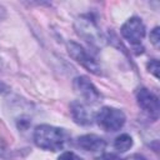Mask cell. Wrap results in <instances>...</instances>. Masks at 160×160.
<instances>
[{
	"label": "cell",
	"mask_w": 160,
	"mask_h": 160,
	"mask_svg": "<svg viewBox=\"0 0 160 160\" xmlns=\"http://www.w3.org/2000/svg\"><path fill=\"white\" fill-rule=\"evenodd\" d=\"M135 96H136V101L140 109L154 121L158 120L159 110H160L158 96L150 90H148L146 88H139L135 92Z\"/></svg>",
	"instance_id": "cell-5"
},
{
	"label": "cell",
	"mask_w": 160,
	"mask_h": 160,
	"mask_svg": "<svg viewBox=\"0 0 160 160\" xmlns=\"http://www.w3.org/2000/svg\"><path fill=\"white\" fill-rule=\"evenodd\" d=\"M120 34L126 41L136 46L141 42V40L145 36V25L140 18L132 16L122 24L120 29Z\"/></svg>",
	"instance_id": "cell-6"
},
{
	"label": "cell",
	"mask_w": 160,
	"mask_h": 160,
	"mask_svg": "<svg viewBox=\"0 0 160 160\" xmlns=\"http://www.w3.org/2000/svg\"><path fill=\"white\" fill-rule=\"evenodd\" d=\"M126 160H148L146 158H144L142 155H139V154H134L131 156H129Z\"/></svg>",
	"instance_id": "cell-15"
},
{
	"label": "cell",
	"mask_w": 160,
	"mask_h": 160,
	"mask_svg": "<svg viewBox=\"0 0 160 160\" xmlns=\"http://www.w3.org/2000/svg\"><path fill=\"white\" fill-rule=\"evenodd\" d=\"M150 41L152 42V45L155 48H159V42H160V36H159V26L154 28L150 31Z\"/></svg>",
	"instance_id": "cell-12"
},
{
	"label": "cell",
	"mask_w": 160,
	"mask_h": 160,
	"mask_svg": "<svg viewBox=\"0 0 160 160\" xmlns=\"http://www.w3.org/2000/svg\"><path fill=\"white\" fill-rule=\"evenodd\" d=\"M70 114L72 120L79 125H90L94 120V114L80 101L75 100L70 104Z\"/></svg>",
	"instance_id": "cell-9"
},
{
	"label": "cell",
	"mask_w": 160,
	"mask_h": 160,
	"mask_svg": "<svg viewBox=\"0 0 160 160\" xmlns=\"http://www.w3.org/2000/svg\"><path fill=\"white\" fill-rule=\"evenodd\" d=\"M131 146H132V138L129 134H120L114 140V148L120 152L128 151Z\"/></svg>",
	"instance_id": "cell-10"
},
{
	"label": "cell",
	"mask_w": 160,
	"mask_h": 160,
	"mask_svg": "<svg viewBox=\"0 0 160 160\" xmlns=\"http://www.w3.org/2000/svg\"><path fill=\"white\" fill-rule=\"evenodd\" d=\"M72 86L75 91L82 98V100H85L88 104H96L101 99L99 90L86 76H82V75L76 76L74 79Z\"/></svg>",
	"instance_id": "cell-7"
},
{
	"label": "cell",
	"mask_w": 160,
	"mask_h": 160,
	"mask_svg": "<svg viewBox=\"0 0 160 160\" xmlns=\"http://www.w3.org/2000/svg\"><path fill=\"white\" fill-rule=\"evenodd\" d=\"M66 49H68V52H69L70 58H72L76 62H79L88 71H90V72H92L95 75H100L101 74L100 65L96 62V60L80 44L70 40L66 44Z\"/></svg>",
	"instance_id": "cell-4"
},
{
	"label": "cell",
	"mask_w": 160,
	"mask_h": 160,
	"mask_svg": "<svg viewBox=\"0 0 160 160\" xmlns=\"http://www.w3.org/2000/svg\"><path fill=\"white\" fill-rule=\"evenodd\" d=\"M75 29H76V32L91 45L101 44L104 40L101 36L100 29L96 24V20L91 15L80 16L75 22Z\"/></svg>",
	"instance_id": "cell-3"
},
{
	"label": "cell",
	"mask_w": 160,
	"mask_h": 160,
	"mask_svg": "<svg viewBox=\"0 0 160 160\" xmlns=\"http://www.w3.org/2000/svg\"><path fill=\"white\" fill-rule=\"evenodd\" d=\"M58 160H84V159L80 158L79 155H76V154L72 152V151H65V152H62V154L59 156Z\"/></svg>",
	"instance_id": "cell-13"
},
{
	"label": "cell",
	"mask_w": 160,
	"mask_h": 160,
	"mask_svg": "<svg viewBox=\"0 0 160 160\" xmlns=\"http://www.w3.org/2000/svg\"><path fill=\"white\" fill-rule=\"evenodd\" d=\"M94 120L105 131H118L125 124V114L112 106H104L95 115Z\"/></svg>",
	"instance_id": "cell-2"
},
{
	"label": "cell",
	"mask_w": 160,
	"mask_h": 160,
	"mask_svg": "<svg viewBox=\"0 0 160 160\" xmlns=\"http://www.w3.org/2000/svg\"><path fill=\"white\" fill-rule=\"evenodd\" d=\"M96 160H124V159H121L119 155H116V154H112V152H105V154H102V155H100Z\"/></svg>",
	"instance_id": "cell-14"
},
{
	"label": "cell",
	"mask_w": 160,
	"mask_h": 160,
	"mask_svg": "<svg viewBox=\"0 0 160 160\" xmlns=\"http://www.w3.org/2000/svg\"><path fill=\"white\" fill-rule=\"evenodd\" d=\"M8 91H9V88L4 82H0V92H8Z\"/></svg>",
	"instance_id": "cell-16"
},
{
	"label": "cell",
	"mask_w": 160,
	"mask_h": 160,
	"mask_svg": "<svg viewBox=\"0 0 160 160\" xmlns=\"http://www.w3.org/2000/svg\"><path fill=\"white\" fill-rule=\"evenodd\" d=\"M148 70L158 79L159 78V61L156 59H152L148 62Z\"/></svg>",
	"instance_id": "cell-11"
},
{
	"label": "cell",
	"mask_w": 160,
	"mask_h": 160,
	"mask_svg": "<svg viewBox=\"0 0 160 160\" xmlns=\"http://www.w3.org/2000/svg\"><path fill=\"white\" fill-rule=\"evenodd\" d=\"M76 144L80 149L85 150V151H91V152H98V151H102L106 146L105 140L95 134H86V135H81L78 138Z\"/></svg>",
	"instance_id": "cell-8"
},
{
	"label": "cell",
	"mask_w": 160,
	"mask_h": 160,
	"mask_svg": "<svg viewBox=\"0 0 160 160\" xmlns=\"http://www.w3.org/2000/svg\"><path fill=\"white\" fill-rule=\"evenodd\" d=\"M68 139H69V134L64 129L51 126L48 124L39 125L34 130V142L38 148L42 150H49V151L62 150Z\"/></svg>",
	"instance_id": "cell-1"
},
{
	"label": "cell",
	"mask_w": 160,
	"mask_h": 160,
	"mask_svg": "<svg viewBox=\"0 0 160 160\" xmlns=\"http://www.w3.org/2000/svg\"><path fill=\"white\" fill-rule=\"evenodd\" d=\"M4 151H5V144H4V141H2V139L0 136V154H2Z\"/></svg>",
	"instance_id": "cell-17"
}]
</instances>
